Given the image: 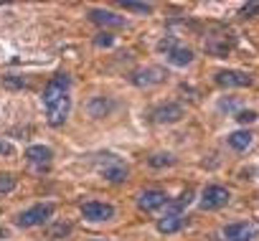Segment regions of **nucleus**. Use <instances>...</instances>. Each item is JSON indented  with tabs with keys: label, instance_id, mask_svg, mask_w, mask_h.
Segmentation results:
<instances>
[{
	"label": "nucleus",
	"instance_id": "f257e3e1",
	"mask_svg": "<svg viewBox=\"0 0 259 241\" xmlns=\"http://www.w3.org/2000/svg\"><path fill=\"white\" fill-rule=\"evenodd\" d=\"M158 51L165 54L168 64H173V66H188L193 61V51L188 46L178 43L176 36H165L163 41H158Z\"/></svg>",
	"mask_w": 259,
	"mask_h": 241
},
{
	"label": "nucleus",
	"instance_id": "f03ea898",
	"mask_svg": "<svg viewBox=\"0 0 259 241\" xmlns=\"http://www.w3.org/2000/svg\"><path fill=\"white\" fill-rule=\"evenodd\" d=\"M69 86H71V79H69V74H56V76H51V81L46 84V89H44V107L46 109H51V107H56L61 99H66L69 97Z\"/></svg>",
	"mask_w": 259,
	"mask_h": 241
},
{
	"label": "nucleus",
	"instance_id": "7ed1b4c3",
	"mask_svg": "<svg viewBox=\"0 0 259 241\" xmlns=\"http://www.w3.org/2000/svg\"><path fill=\"white\" fill-rule=\"evenodd\" d=\"M54 203H38V206H33V208H28V211H23L21 216H18V226L21 228H33V226H41V223H46L51 216H54Z\"/></svg>",
	"mask_w": 259,
	"mask_h": 241
},
{
	"label": "nucleus",
	"instance_id": "20e7f679",
	"mask_svg": "<svg viewBox=\"0 0 259 241\" xmlns=\"http://www.w3.org/2000/svg\"><path fill=\"white\" fill-rule=\"evenodd\" d=\"M229 198H231V193L224 185H208V188H203L198 206L203 211H219V208H224L229 203Z\"/></svg>",
	"mask_w": 259,
	"mask_h": 241
},
{
	"label": "nucleus",
	"instance_id": "39448f33",
	"mask_svg": "<svg viewBox=\"0 0 259 241\" xmlns=\"http://www.w3.org/2000/svg\"><path fill=\"white\" fill-rule=\"evenodd\" d=\"M150 117H153L155 125H176V122H181V119L186 117V109L178 102H168V104L155 107Z\"/></svg>",
	"mask_w": 259,
	"mask_h": 241
},
{
	"label": "nucleus",
	"instance_id": "423d86ee",
	"mask_svg": "<svg viewBox=\"0 0 259 241\" xmlns=\"http://www.w3.org/2000/svg\"><path fill=\"white\" fill-rule=\"evenodd\" d=\"M165 69H160V66H145V69H138V71H133V84L135 86H143V89H150V86H158V84H163L165 81Z\"/></svg>",
	"mask_w": 259,
	"mask_h": 241
},
{
	"label": "nucleus",
	"instance_id": "0eeeda50",
	"mask_svg": "<svg viewBox=\"0 0 259 241\" xmlns=\"http://www.w3.org/2000/svg\"><path fill=\"white\" fill-rule=\"evenodd\" d=\"M81 216L92 223H102V221H109L114 218V206L112 203H104V201H87L81 206Z\"/></svg>",
	"mask_w": 259,
	"mask_h": 241
},
{
	"label": "nucleus",
	"instance_id": "6e6552de",
	"mask_svg": "<svg viewBox=\"0 0 259 241\" xmlns=\"http://www.w3.org/2000/svg\"><path fill=\"white\" fill-rule=\"evenodd\" d=\"M256 226L251 221H236L224 226V241H254Z\"/></svg>",
	"mask_w": 259,
	"mask_h": 241
},
{
	"label": "nucleus",
	"instance_id": "1a4fd4ad",
	"mask_svg": "<svg viewBox=\"0 0 259 241\" xmlns=\"http://www.w3.org/2000/svg\"><path fill=\"white\" fill-rule=\"evenodd\" d=\"M213 81L224 89H241V86H249L251 84V76L246 71H236V69H226V71H219L213 76Z\"/></svg>",
	"mask_w": 259,
	"mask_h": 241
},
{
	"label": "nucleus",
	"instance_id": "9d476101",
	"mask_svg": "<svg viewBox=\"0 0 259 241\" xmlns=\"http://www.w3.org/2000/svg\"><path fill=\"white\" fill-rule=\"evenodd\" d=\"M104 158H107V163L99 168L102 178L107 183H124L127 180V165L122 160H117L114 155H104Z\"/></svg>",
	"mask_w": 259,
	"mask_h": 241
},
{
	"label": "nucleus",
	"instance_id": "9b49d317",
	"mask_svg": "<svg viewBox=\"0 0 259 241\" xmlns=\"http://www.w3.org/2000/svg\"><path fill=\"white\" fill-rule=\"evenodd\" d=\"M168 203H170V201H168L165 190H158V188L143 190L140 198H138V208L145 211V213H153V211H158V208H163V206H168Z\"/></svg>",
	"mask_w": 259,
	"mask_h": 241
},
{
	"label": "nucleus",
	"instance_id": "f8f14e48",
	"mask_svg": "<svg viewBox=\"0 0 259 241\" xmlns=\"http://www.w3.org/2000/svg\"><path fill=\"white\" fill-rule=\"evenodd\" d=\"M89 21L102 26V28H122L124 26V18L112 13V11H104V8H92L89 11Z\"/></svg>",
	"mask_w": 259,
	"mask_h": 241
},
{
	"label": "nucleus",
	"instance_id": "ddd939ff",
	"mask_svg": "<svg viewBox=\"0 0 259 241\" xmlns=\"http://www.w3.org/2000/svg\"><path fill=\"white\" fill-rule=\"evenodd\" d=\"M26 160L31 163V165H36V168H49L51 165V160H54V150L51 148H46V145H31L28 150H26Z\"/></svg>",
	"mask_w": 259,
	"mask_h": 241
},
{
	"label": "nucleus",
	"instance_id": "4468645a",
	"mask_svg": "<svg viewBox=\"0 0 259 241\" xmlns=\"http://www.w3.org/2000/svg\"><path fill=\"white\" fill-rule=\"evenodd\" d=\"M69 112H71V97H66V99H61L56 107L46 109L49 125H51V127H61V125L66 122V119H69Z\"/></svg>",
	"mask_w": 259,
	"mask_h": 241
},
{
	"label": "nucleus",
	"instance_id": "2eb2a0df",
	"mask_svg": "<svg viewBox=\"0 0 259 241\" xmlns=\"http://www.w3.org/2000/svg\"><path fill=\"white\" fill-rule=\"evenodd\" d=\"M229 49H231V38H226V31H219L216 36L206 38V51L213 56H226Z\"/></svg>",
	"mask_w": 259,
	"mask_h": 241
},
{
	"label": "nucleus",
	"instance_id": "dca6fc26",
	"mask_svg": "<svg viewBox=\"0 0 259 241\" xmlns=\"http://www.w3.org/2000/svg\"><path fill=\"white\" fill-rule=\"evenodd\" d=\"M226 142H229V148H231V150L244 153V150H249V148H251L254 135H251L249 130H236V132H231V135L226 137Z\"/></svg>",
	"mask_w": 259,
	"mask_h": 241
},
{
	"label": "nucleus",
	"instance_id": "f3484780",
	"mask_svg": "<svg viewBox=\"0 0 259 241\" xmlns=\"http://www.w3.org/2000/svg\"><path fill=\"white\" fill-rule=\"evenodd\" d=\"M183 223H186L183 213H165L163 218H158V231L160 233H178L183 228Z\"/></svg>",
	"mask_w": 259,
	"mask_h": 241
},
{
	"label": "nucleus",
	"instance_id": "a211bd4d",
	"mask_svg": "<svg viewBox=\"0 0 259 241\" xmlns=\"http://www.w3.org/2000/svg\"><path fill=\"white\" fill-rule=\"evenodd\" d=\"M114 109V102L112 99H107V97H92L89 99V104H87V112L92 114V117H107L109 112Z\"/></svg>",
	"mask_w": 259,
	"mask_h": 241
},
{
	"label": "nucleus",
	"instance_id": "6ab92c4d",
	"mask_svg": "<svg viewBox=\"0 0 259 241\" xmlns=\"http://www.w3.org/2000/svg\"><path fill=\"white\" fill-rule=\"evenodd\" d=\"M148 165L155 168V170H160V168H170V165H176V158L168 155V153H155V155L148 158Z\"/></svg>",
	"mask_w": 259,
	"mask_h": 241
},
{
	"label": "nucleus",
	"instance_id": "aec40b11",
	"mask_svg": "<svg viewBox=\"0 0 259 241\" xmlns=\"http://www.w3.org/2000/svg\"><path fill=\"white\" fill-rule=\"evenodd\" d=\"M191 201H193V190H186V193H181V198H178V201L168 203V213H183V211L191 206Z\"/></svg>",
	"mask_w": 259,
	"mask_h": 241
},
{
	"label": "nucleus",
	"instance_id": "412c9836",
	"mask_svg": "<svg viewBox=\"0 0 259 241\" xmlns=\"http://www.w3.org/2000/svg\"><path fill=\"white\" fill-rule=\"evenodd\" d=\"M122 8L130 11V13H143V16L153 13V6L150 3H135V0H122Z\"/></svg>",
	"mask_w": 259,
	"mask_h": 241
},
{
	"label": "nucleus",
	"instance_id": "4be33fe9",
	"mask_svg": "<svg viewBox=\"0 0 259 241\" xmlns=\"http://www.w3.org/2000/svg\"><path fill=\"white\" fill-rule=\"evenodd\" d=\"M69 233H71V223H66V221H59L49 228V238H64Z\"/></svg>",
	"mask_w": 259,
	"mask_h": 241
},
{
	"label": "nucleus",
	"instance_id": "5701e85b",
	"mask_svg": "<svg viewBox=\"0 0 259 241\" xmlns=\"http://www.w3.org/2000/svg\"><path fill=\"white\" fill-rule=\"evenodd\" d=\"M16 185H18V178L16 175L0 173V193H11V190H16Z\"/></svg>",
	"mask_w": 259,
	"mask_h": 241
},
{
	"label": "nucleus",
	"instance_id": "b1692460",
	"mask_svg": "<svg viewBox=\"0 0 259 241\" xmlns=\"http://www.w3.org/2000/svg\"><path fill=\"white\" fill-rule=\"evenodd\" d=\"M256 117H259V114H256L254 109H239V112H236V119H239L241 125H251V122H256Z\"/></svg>",
	"mask_w": 259,
	"mask_h": 241
},
{
	"label": "nucleus",
	"instance_id": "393cba45",
	"mask_svg": "<svg viewBox=\"0 0 259 241\" xmlns=\"http://www.w3.org/2000/svg\"><path fill=\"white\" fill-rule=\"evenodd\" d=\"M3 86L6 89H23L26 86V79L23 76H3Z\"/></svg>",
	"mask_w": 259,
	"mask_h": 241
},
{
	"label": "nucleus",
	"instance_id": "a878e982",
	"mask_svg": "<svg viewBox=\"0 0 259 241\" xmlns=\"http://www.w3.org/2000/svg\"><path fill=\"white\" fill-rule=\"evenodd\" d=\"M219 109L221 112H239V99L236 97H231V99H221V104H219Z\"/></svg>",
	"mask_w": 259,
	"mask_h": 241
},
{
	"label": "nucleus",
	"instance_id": "bb28decb",
	"mask_svg": "<svg viewBox=\"0 0 259 241\" xmlns=\"http://www.w3.org/2000/svg\"><path fill=\"white\" fill-rule=\"evenodd\" d=\"M244 18H251V16H256L259 13V3H246V6H241V11H239Z\"/></svg>",
	"mask_w": 259,
	"mask_h": 241
},
{
	"label": "nucleus",
	"instance_id": "cd10ccee",
	"mask_svg": "<svg viewBox=\"0 0 259 241\" xmlns=\"http://www.w3.org/2000/svg\"><path fill=\"white\" fill-rule=\"evenodd\" d=\"M94 43H97V46H104V49H109V46L114 43V38H112V36L104 31V33H99V36H97V41H94Z\"/></svg>",
	"mask_w": 259,
	"mask_h": 241
},
{
	"label": "nucleus",
	"instance_id": "c85d7f7f",
	"mask_svg": "<svg viewBox=\"0 0 259 241\" xmlns=\"http://www.w3.org/2000/svg\"><path fill=\"white\" fill-rule=\"evenodd\" d=\"M13 153H16V148H13L8 140L0 137V155H13Z\"/></svg>",
	"mask_w": 259,
	"mask_h": 241
}]
</instances>
